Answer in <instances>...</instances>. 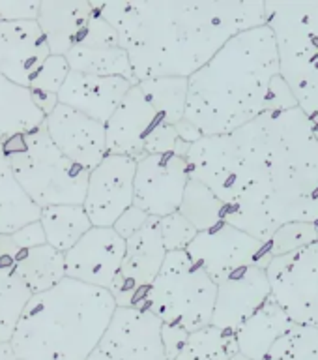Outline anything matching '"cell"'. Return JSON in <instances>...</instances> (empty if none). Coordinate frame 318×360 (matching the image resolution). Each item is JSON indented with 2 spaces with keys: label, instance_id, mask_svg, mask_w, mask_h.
<instances>
[{
  "label": "cell",
  "instance_id": "cell-24",
  "mask_svg": "<svg viewBox=\"0 0 318 360\" xmlns=\"http://www.w3.org/2000/svg\"><path fill=\"white\" fill-rule=\"evenodd\" d=\"M15 272L21 276L32 295H39L66 280V255L49 244L30 248L19 253Z\"/></svg>",
  "mask_w": 318,
  "mask_h": 360
},
{
  "label": "cell",
  "instance_id": "cell-29",
  "mask_svg": "<svg viewBox=\"0 0 318 360\" xmlns=\"http://www.w3.org/2000/svg\"><path fill=\"white\" fill-rule=\"evenodd\" d=\"M236 354H240L236 334L210 325L190 334L176 360H232Z\"/></svg>",
  "mask_w": 318,
  "mask_h": 360
},
{
  "label": "cell",
  "instance_id": "cell-11",
  "mask_svg": "<svg viewBox=\"0 0 318 360\" xmlns=\"http://www.w3.org/2000/svg\"><path fill=\"white\" fill-rule=\"evenodd\" d=\"M159 218L150 216L139 233L126 240V257L111 292L120 308H145L148 292L167 259Z\"/></svg>",
  "mask_w": 318,
  "mask_h": 360
},
{
  "label": "cell",
  "instance_id": "cell-25",
  "mask_svg": "<svg viewBox=\"0 0 318 360\" xmlns=\"http://www.w3.org/2000/svg\"><path fill=\"white\" fill-rule=\"evenodd\" d=\"M39 224L45 231L47 244L62 253L69 252L94 227L84 207L79 205L44 208L39 216Z\"/></svg>",
  "mask_w": 318,
  "mask_h": 360
},
{
  "label": "cell",
  "instance_id": "cell-37",
  "mask_svg": "<svg viewBox=\"0 0 318 360\" xmlns=\"http://www.w3.org/2000/svg\"><path fill=\"white\" fill-rule=\"evenodd\" d=\"M148 219H150V216H148L145 210H140L139 207H135L133 205V207L129 208V210H126V212L120 216V219L114 224L112 229L117 231L124 240H128V238H131L135 233H139V231L145 227Z\"/></svg>",
  "mask_w": 318,
  "mask_h": 360
},
{
  "label": "cell",
  "instance_id": "cell-2",
  "mask_svg": "<svg viewBox=\"0 0 318 360\" xmlns=\"http://www.w3.org/2000/svg\"><path fill=\"white\" fill-rule=\"evenodd\" d=\"M95 10L118 32L137 83L190 79L234 36L266 25V2L122 0Z\"/></svg>",
  "mask_w": 318,
  "mask_h": 360
},
{
  "label": "cell",
  "instance_id": "cell-16",
  "mask_svg": "<svg viewBox=\"0 0 318 360\" xmlns=\"http://www.w3.org/2000/svg\"><path fill=\"white\" fill-rule=\"evenodd\" d=\"M216 283L218 298L213 308L212 326L232 334H236L238 328L272 298L268 272L257 264L232 270L219 278Z\"/></svg>",
  "mask_w": 318,
  "mask_h": 360
},
{
  "label": "cell",
  "instance_id": "cell-41",
  "mask_svg": "<svg viewBox=\"0 0 318 360\" xmlns=\"http://www.w3.org/2000/svg\"><path fill=\"white\" fill-rule=\"evenodd\" d=\"M176 131H178L180 139L185 141V143H190V145H193V143L202 139L201 131H199L190 120H185V118H182V120L176 124Z\"/></svg>",
  "mask_w": 318,
  "mask_h": 360
},
{
  "label": "cell",
  "instance_id": "cell-31",
  "mask_svg": "<svg viewBox=\"0 0 318 360\" xmlns=\"http://www.w3.org/2000/svg\"><path fill=\"white\" fill-rule=\"evenodd\" d=\"M264 360H318V330L311 326L292 325L274 343Z\"/></svg>",
  "mask_w": 318,
  "mask_h": 360
},
{
  "label": "cell",
  "instance_id": "cell-15",
  "mask_svg": "<svg viewBox=\"0 0 318 360\" xmlns=\"http://www.w3.org/2000/svg\"><path fill=\"white\" fill-rule=\"evenodd\" d=\"M66 255V276L111 291L126 257V240L112 227H92Z\"/></svg>",
  "mask_w": 318,
  "mask_h": 360
},
{
  "label": "cell",
  "instance_id": "cell-12",
  "mask_svg": "<svg viewBox=\"0 0 318 360\" xmlns=\"http://www.w3.org/2000/svg\"><path fill=\"white\" fill-rule=\"evenodd\" d=\"M163 321L145 308H120L112 315L88 360H167Z\"/></svg>",
  "mask_w": 318,
  "mask_h": 360
},
{
  "label": "cell",
  "instance_id": "cell-40",
  "mask_svg": "<svg viewBox=\"0 0 318 360\" xmlns=\"http://www.w3.org/2000/svg\"><path fill=\"white\" fill-rule=\"evenodd\" d=\"M22 250L15 244L11 235H0V266H15Z\"/></svg>",
  "mask_w": 318,
  "mask_h": 360
},
{
  "label": "cell",
  "instance_id": "cell-4",
  "mask_svg": "<svg viewBox=\"0 0 318 360\" xmlns=\"http://www.w3.org/2000/svg\"><path fill=\"white\" fill-rule=\"evenodd\" d=\"M117 308L111 291L66 278L34 295L11 347L21 360H88Z\"/></svg>",
  "mask_w": 318,
  "mask_h": 360
},
{
  "label": "cell",
  "instance_id": "cell-34",
  "mask_svg": "<svg viewBox=\"0 0 318 360\" xmlns=\"http://www.w3.org/2000/svg\"><path fill=\"white\" fill-rule=\"evenodd\" d=\"M77 45L95 47V49H109V47H120V38H118V32L112 28L111 22L103 19L100 15V11L95 10L94 15L90 17L86 28H84L83 38Z\"/></svg>",
  "mask_w": 318,
  "mask_h": 360
},
{
  "label": "cell",
  "instance_id": "cell-9",
  "mask_svg": "<svg viewBox=\"0 0 318 360\" xmlns=\"http://www.w3.org/2000/svg\"><path fill=\"white\" fill-rule=\"evenodd\" d=\"M272 298L294 325L318 330V242L268 264Z\"/></svg>",
  "mask_w": 318,
  "mask_h": 360
},
{
  "label": "cell",
  "instance_id": "cell-32",
  "mask_svg": "<svg viewBox=\"0 0 318 360\" xmlns=\"http://www.w3.org/2000/svg\"><path fill=\"white\" fill-rule=\"evenodd\" d=\"M318 242V224L313 221H292L275 231L268 240L270 252L274 257L298 252Z\"/></svg>",
  "mask_w": 318,
  "mask_h": 360
},
{
  "label": "cell",
  "instance_id": "cell-13",
  "mask_svg": "<svg viewBox=\"0 0 318 360\" xmlns=\"http://www.w3.org/2000/svg\"><path fill=\"white\" fill-rule=\"evenodd\" d=\"M187 158L178 154H146L137 160L135 207L148 216L165 218L178 212L190 184Z\"/></svg>",
  "mask_w": 318,
  "mask_h": 360
},
{
  "label": "cell",
  "instance_id": "cell-28",
  "mask_svg": "<svg viewBox=\"0 0 318 360\" xmlns=\"http://www.w3.org/2000/svg\"><path fill=\"white\" fill-rule=\"evenodd\" d=\"M199 233L225 221V205L201 180L191 179L178 210Z\"/></svg>",
  "mask_w": 318,
  "mask_h": 360
},
{
  "label": "cell",
  "instance_id": "cell-22",
  "mask_svg": "<svg viewBox=\"0 0 318 360\" xmlns=\"http://www.w3.org/2000/svg\"><path fill=\"white\" fill-rule=\"evenodd\" d=\"M45 115L34 103L30 90L0 75V145L15 135L41 128Z\"/></svg>",
  "mask_w": 318,
  "mask_h": 360
},
{
  "label": "cell",
  "instance_id": "cell-17",
  "mask_svg": "<svg viewBox=\"0 0 318 360\" xmlns=\"http://www.w3.org/2000/svg\"><path fill=\"white\" fill-rule=\"evenodd\" d=\"M45 129L56 148L86 171H92L107 158V126L72 107L58 103L45 118Z\"/></svg>",
  "mask_w": 318,
  "mask_h": 360
},
{
  "label": "cell",
  "instance_id": "cell-38",
  "mask_svg": "<svg viewBox=\"0 0 318 360\" xmlns=\"http://www.w3.org/2000/svg\"><path fill=\"white\" fill-rule=\"evenodd\" d=\"M161 336L163 345H165V353H167V360H176L178 359V354L184 351L190 334L185 330H182L180 326L165 325V323H163Z\"/></svg>",
  "mask_w": 318,
  "mask_h": 360
},
{
  "label": "cell",
  "instance_id": "cell-3",
  "mask_svg": "<svg viewBox=\"0 0 318 360\" xmlns=\"http://www.w3.org/2000/svg\"><path fill=\"white\" fill-rule=\"evenodd\" d=\"M279 51L268 25L238 34L187 79L185 120L202 137L232 134L264 112L275 77Z\"/></svg>",
  "mask_w": 318,
  "mask_h": 360
},
{
  "label": "cell",
  "instance_id": "cell-43",
  "mask_svg": "<svg viewBox=\"0 0 318 360\" xmlns=\"http://www.w3.org/2000/svg\"><path fill=\"white\" fill-rule=\"evenodd\" d=\"M232 360H249V359H246V356H241V354H236V356Z\"/></svg>",
  "mask_w": 318,
  "mask_h": 360
},
{
  "label": "cell",
  "instance_id": "cell-20",
  "mask_svg": "<svg viewBox=\"0 0 318 360\" xmlns=\"http://www.w3.org/2000/svg\"><path fill=\"white\" fill-rule=\"evenodd\" d=\"M94 11V2L84 0H41L38 25L49 44L51 55L66 56L81 41Z\"/></svg>",
  "mask_w": 318,
  "mask_h": 360
},
{
  "label": "cell",
  "instance_id": "cell-26",
  "mask_svg": "<svg viewBox=\"0 0 318 360\" xmlns=\"http://www.w3.org/2000/svg\"><path fill=\"white\" fill-rule=\"evenodd\" d=\"M66 60L72 72L88 73L98 77H124L131 83H137L128 53L122 47L95 49L75 45L66 55Z\"/></svg>",
  "mask_w": 318,
  "mask_h": 360
},
{
  "label": "cell",
  "instance_id": "cell-36",
  "mask_svg": "<svg viewBox=\"0 0 318 360\" xmlns=\"http://www.w3.org/2000/svg\"><path fill=\"white\" fill-rule=\"evenodd\" d=\"M298 100L296 96L292 94L291 86L286 84V81L283 77H275V81L272 83V89H270L268 94V112L270 111H291V109H296Z\"/></svg>",
  "mask_w": 318,
  "mask_h": 360
},
{
  "label": "cell",
  "instance_id": "cell-21",
  "mask_svg": "<svg viewBox=\"0 0 318 360\" xmlns=\"http://www.w3.org/2000/svg\"><path fill=\"white\" fill-rule=\"evenodd\" d=\"M294 325L281 306L270 298L257 314L249 317L236 332V343L241 356L249 360H264L274 343Z\"/></svg>",
  "mask_w": 318,
  "mask_h": 360
},
{
  "label": "cell",
  "instance_id": "cell-10",
  "mask_svg": "<svg viewBox=\"0 0 318 360\" xmlns=\"http://www.w3.org/2000/svg\"><path fill=\"white\" fill-rule=\"evenodd\" d=\"M185 252L199 266L206 270L213 281L249 264L268 269L274 259L268 242L258 240L227 221H221L212 229L201 231Z\"/></svg>",
  "mask_w": 318,
  "mask_h": 360
},
{
  "label": "cell",
  "instance_id": "cell-6",
  "mask_svg": "<svg viewBox=\"0 0 318 360\" xmlns=\"http://www.w3.org/2000/svg\"><path fill=\"white\" fill-rule=\"evenodd\" d=\"M187 79H150L135 83L107 126V150L139 160L161 126H176L185 117Z\"/></svg>",
  "mask_w": 318,
  "mask_h": 360
},
{
  "label": "cell",
  "instance_id": "cell-14",
  "mask_svg": "<svg viewBox=\"0 0 318 360\" xmlns=\"http://www.w3.org/2000/svg\"><path fill=\"white\" fill-rule=\"evenodd\" d=\"M137 160L120 154L107 158L90 171L84 210L94 227H114L120 216L133 207Z\"/></svg>",
  "mask_w": 318,
  "mask_h": 360
},
{
  "label": "cell",
  "instance_id": "cell-1",
  "mask_svg": "<svg viewBox=\"0 0 318 360\" xmlns=\"http://www.w3.org/2000/svg\"><path fill=\"white\" fill-rule=\"evenodd\" d=\"M187 163L191 179L223 201L225 221L258 240L292 221L318 224V137L300 107L202 137Z\"/></svg>",
  "mask_w": 318,
  "mask_h": 360
},
{
  "label": "cell",
  "instance_id": "cell-42",
  "mask_svg": "<svg viewBox=\"0 0 318 360\" xmlns=\"http://www.w3.org/2000/svg\"><path fill=\"white\" fill-rule=\"evenodd\" d=\"M0 360H21L11 347V343H0Z\"/></svg>",
  "mask_w": 318,
  "mask_h": 360
},
{
  "label": "cell",
  "instance_id": "cell-19",
  "mask_svg": "<svg viewBox=\"0 0 318 360\" xmlns=\"http://www.w3.org/2000/svg\"><path fill=\"white\" fill-rule=\"evenodd\" d=\"M133 84L124 77H98L69 72L58 94V103L107 124Z\"/></svg>",
  "mask_w": 318,
  "mask_h": 360
},
{
  "label": "cell",
  "instance_id": "cell-5",
  "mask_svg": "<svg viewBox=\"0 0 318 360\" xmlns=\"http://www.w3.org/2000/svg\"><path fill=\"white\" fill-rule=\"evenodd\" d=\"M4 150L17 182L41 210L60 205L83 207L90 171L64 156L45 126L11 137Z\"/></svg>",
  "mask_w": 318,
  "mask_h": 360
},
{
  "label": "cell",
  "instance_id": "cell-33",
  "mask_svg": "<svg viewBox=\"0 0 318 360\" xmlns=\"http://www.w3.org/2000/svg\"><path fill=\"white\" fill-rule=\"evenodd\" d=\"M159 229H161L163 244H165L168 253L187 250L191 242L195 240V236L199 235V231L180 212L159 218Z\"/></svg>",
  "mask_w": 318,
  "mask_h": 360
},
{
  "label": "cell",
  "instance_id": "cell-35",
  "mask_svg": "<svg viewBox=\"0 0 318 360\" xmlns=\"http://www.w3.org/2000/svg\"><path fill=\"white\" fill-rule=\"evenodd\" d=\"M39 0H15V2H0V21L4 22H21V21H38Z\"/></svg>",
  "mask_w": 318,
  "mask_h": 360
},
{
  "label": "cell",
  "instance_id": "cell-7",
  "mask_svg": "<svg viewBox=\"0 0 318 360\" xmlns=\"http://www.w3.org/2000/svg\"><path fill=\"white\" fill-rule=\"evenodd\" d=\"M281 77L309 118L318 115V2H266Z\"/></svg>",
  "mask_w": 318,
  "mask_h": 360
},
{
  "label": "cell",
  "instance_id": "cell-18",
  "mask_svg": "<svg viewBox=\"0 0 318 360\" xmlns=\"http://www.w3.org/2000/svg\"><path fill=\"white\" fill-rule=\"evenodd\" d=\"M51 49L38 21H0V75L30 89Z\"/></svg>",
  "mask_w": 318,
  "mask_h": 360
},
{
  "label": "cell",
  "instance_id": "cell-30",
  "mask_svg": "<svg viewBox=\"0 0 318 360\" xmlns=\"http://www.w3.org/2000/svg\"><path fill=\"white\" fill-rule=\"evenodd\" d=\"M69 72H72V68L67 64L66 56L51 55L34 79L32 86L28 89L34 98V103L39 107V111L44 112L45 118L49 117L58 105V94L66 83Z\"/></svg>",
  "mask_w": 318,
  "mask_h": 360
},
{
  "label": "cell",
  "instance_id": "cell-23",
  "mask_svg": "<svg viewBox=\"0 0 318 360\" xmlns=\"http://www.w3.org/2000/svg\"><path fill=\"white\" fill-rule=\"evenodd\" d=\"M41 208L25 193L11 171L4 145H0V235H13L25 225L39 221Z\"/></svg>",
  "mask_w": 318,
  "mask_h": 360
},
{
  "label": "cell",
  "instance_id": "cell-27",
  "mask_svg": "<svg viewBox=\"0 0 318 360\" xmlns=\"http://www.w3.org/2000/svg\"><path fill=\"white\" fill-rule=\"evenodd\" d=\"M32 297L15 266H0V343L11 342Z\"/></svg>",
  "mask_w": 318,
  "mask_h": 360
},
{
  "label": "cell",
  "instance_id": "cell-39",
  "mask_svg": "<svg viewBox=\"0 0 318 360\" xmlns=\"http://www.w3.org/2000/svg\"><path fill=\"white\" fill-rule=\"evenodd\" d=\"M11 238L15 240V244L21 248L22 252H25V250H30V248H38V246H44V244H47L45 231L39 221H34V224L25 225L22 229L15 231V233L11 235Z\"/></svg>",
  "mask_w": 318,
  "mask_h": 360
},
{
  "label": "cell",
  "instance_id": "cell-8",
  "mask_svg": "<svg viewBox=\"0 0 318 360\" xmlns=\"http://www.w3.org/2000/svg\"><path fill=\"white\" fill-rule=\"evenodd\" d=\"M218 283L187 252H171L152 283L146 309L165 325L180 326L187 334L212 325Z\"/></svg>",
  "mask_w": 318,
  "mask_h": 360
}]
</instances>
